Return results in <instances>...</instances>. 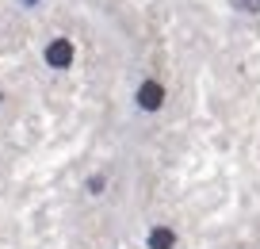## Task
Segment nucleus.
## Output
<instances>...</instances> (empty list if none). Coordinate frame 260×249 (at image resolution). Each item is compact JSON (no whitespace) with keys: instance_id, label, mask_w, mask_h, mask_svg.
Returning a JSON list of instances; mask_svg holds the SVG:
<instances>
[{"instance_id":"1","label":"nucleus","mask_w":260,"mask_h":249,"mask_svg":"<svg viewBox=\"0 0 260 249\" xmlns=\"http://www.w3.org/2000/svg\"><path fill=\"white\" fill-rule=\"evenodd\" d=\"M42 58H46L50 69H69V65H73V42L69 39H50L46 50H42Z\"/></svg>"},{"instance_id":"2","label":"nucleus","mask_w":260,"mask_h":249,"mask_svg":"<svg viewBox=\"0 0 260 249\" xmlns=\"http://www.w3.org/2000/svg\"><path fill=\"white\" fill-rule=\"evenodd\" d=\"M134 100H138L142 112H157V107L165 104V89L157 85V80H142L138 92H134Z\"/></svg>"},{"instance_id":"3","label":"nucleus","mask_w":260,"mask_h":249,"mask_svg":"<svg viewBox=\"0 0 260 249\" xmlns=\"http://www.w3.org/2000/svg\"><path fill=\"white\" fill-rule=\"evenodd\" d=\"M149 249H176V234L169 230V226H157V230H149Z\"/></svg>"},{"instance_id":"4","label":"nucleus","mask_w":260,"mask_h":249,"mask_svg":"<svg viewBox=\"0 0 260 249\" xmlns=\"http://www.w3.org/2000/svg\"><path fill=\"white\" fill-rule=\"evenodd\" d=\"M237 12H245V16H260V0H230Z\"/></svg>"},{"instance_id":"5","label":"nucleus","mask_w":260,"mask_h":249,"mask_svg":"<svg viewBox=\"0 0 260 249\" xmlns=\"http://www.w3.org/2000/svg\"><path fill=\"white\" fill-rule=\"evenodd\" d=\"M104 188H107V177H100V173H96V177H88V184H84V192H88V196H100V192H104Z\"/></svg>"},{"instance_id":"6","label":"nucleus","mask_w":260,"mask_h":249,"mask_svg":"<svg viewBox=\"0 0 260 249\" xmlns=\"http://www.w3.org/2000/svg\"><path fill=\"white\" fill-rule=\"evenodd\" d=\"M23 4H27V8H35V4H39V0H23Z\"/></svg>"},{"instance_id":"7","label":"nucleus","mask_w":260,"mask_h":249,"mask_svg":"<svg viewBox=\"0 0 260 249\" xmlns=\"http://www.w3.org/2000/svg\"><path fill=\"white\" fill-rule=\"evenodd\" d=\"M0 100H4V96H0Z\"/></svg>"}]
</instances>
